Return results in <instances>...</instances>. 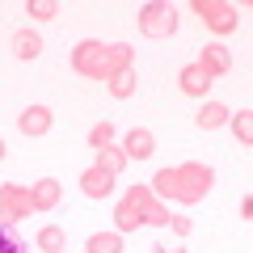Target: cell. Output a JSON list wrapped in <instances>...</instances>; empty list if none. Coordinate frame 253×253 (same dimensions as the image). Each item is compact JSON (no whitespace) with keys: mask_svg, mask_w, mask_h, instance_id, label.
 Segmentation results:
<instances>
[{"mask_svg":"<svg viewBox=\"0 0 253 253\" xmlns=\"http://www.w3.org/2000/svg\"><path fill=\"white\" fill-rule=\"evenodd\" d=\"M13 55H17V59H38V55H42V38H38L34 30H17V34H13Z\"/></svg>","mask_w":253,"mask_h":253,"instance_id":"obj_7","label":"cell"},{"mask_svg":"<svg viewBox=\"0 0 253 253\" xmlns=\"http://www.w3.org/2000/svg\"><path fill=\"white\" fill-rule=\"evenodd\" d=\"M194 9H199L203 17H207V26L219 30V34H224V30H236V13L232 9H215V4H203V0L194 4Z\"/></svg>","mask_w":253,"mask_h":253,"instance_id":"obj_8","label":"cell"},{"mask_svg":"<svg viewBox=\"0 0 253 253\" xmlns=\"http://www.w3.org/2000/svg\"><path fill=\"white\" fill-rule=\"evenodd\" d=\"M199 68H203L207 76H224L228 68H232V55H228V46H219V42L203 46V59H199Z\"/></svg>","mask_w":253,"mask_h":253,"instance_id":"obj_3","label":"cell"},{"mask_svg":"<svg viewBox=\"0 0 253 253\" xmlns=\"http://www.w3.org/2000/svg\"><path fill=\"white\" fill-rule=\"evenodd\" d=\"M110 139H114V126H110V123H101V126L89 131V144L93 148H110Z\"/></svg>","mask_w":253,"mask_h":253,"instance_id":"obj_18","label":"cell"},{"mask_svg":"<svg viewBox=\"0 0 253 253\" xmlns=\"http://www.w3.org/2000/svg\"><path fill=\"white\" fill-rule=\"evenodd\" d=\"M0 207L9 211V215H21V211H30L34 203H30V194H17V190H4V194H0Z\"/></svg>","mask_w":253,"mask_h":253,"instance_id":"obj_12","label":"cell"},{"mask_svg":"<svg viewBox=\"0 0 253 253\" xmlns=\"http://www.w3.org/2000/svg\"><path fill=\"white\" fill-rule=\"evenodd\" d=\"M131 84H135V76H131V72H118V76H114V97H126Z\"/></svg>","mask_w":253,"mask_h":253,"instance_id":"obj_19","label":"cell"},{"mask_svg":"<svg viewBox=\"0 0 253 253\" xmlns=\"http://www.w3.org/2000/svg\"><path fill=\"white\" fill-rule=\"evenodd\" d=\"M123 152H126V161H148V156L156 152V139L148 135V131H131L126 144H123Z\"/></svg>","mask_w":253,"mask_h":253,"instance_id":"obj_6","label":"cell"},{"mask_svg":"<svg viewBox=\"0 0 253 253\" xmlns=\"http://www.w3.org/2000/svg\"><path fill=\"white\" fill-rule=\"evenodd\" d=\"M232 126H236V139H241V144H253V110H241V114L232 118Z\"/></svg>","mask_w":253,"mask_h":253,"instance_id":"obj_16","label":"cell"},{"mask_svg":"<svg viewBox=\"0 0 253 253\" xmlns=\"http://www.w3.org/2000/svg\"><path fill=\"white\" fill-rule=\"evenodd\" d=\"M46 131H51V110L46 106H30L26 114H21V135L38 139V135H46Z\"/></svg>","mask_w":253,"mask_h":253,"instance_id":"obj_4","label":"cell"},{"mask_svg":"<svg viewBox=\"0 0 253 253\" xmlns=\"http://www.w3.org/2000/svg\"><path fill=\"white\" fill-rule=\"evenodd\" d=\"M97 165L106 173H118L126 165V152H123V148H97Z\"/></svg>","mask_w":253,"mask_h":253,"instance_id":"obj_11","label":"cell"},{"mask_svg":"<svg viewBox=\"0 0 253 253\" xmlns=\"http://www.w3.org/2000/svg\"><path fill=\"white\" fill-rule=\"evenodd\" d=\"M224 118H228V110H224V106H203V114H199V126H207V131H211V126H219Z\"/></svg>","mask_w":253,"mask_h":253,"instance_id":"obj_17","label":"cell"},{"mask_svg":"<svg viewBox=\"0 0 253 253\" xmlns=\"http://www.w3.org/2000/svg\"><path fill=\"white\" fill-rule=\"evenodd\" d=\"M4 152H9V148H4V139H0V161H4Z\"/></svg>","mask_w":253,"mask_h":253,"instance_id":"obj_21","label":"cell"},{"mask_svg":"<svg viewBox=\"0 0 253 253\" xmlns=\"http://www.w3.org/2000/svg\"><path fill=\"white\" fill-rule=\"evenodd\" d=\"M89 253H123V241L114 232H97V236H89Z\"/></svg>","mask_w":253,"mask_h":253,"instance_id":"obj_13","label":"cell"},{"mask_svg":"<svg viewBox=\"0 0 253 253\" xmlns=\"http://www.w3.org/2000/svg\"><path fill=\"white\" fill-rule=\"evenodd\" d=\"M63 253H68V249H63Z\"/></svg>","mask_w":253,"mask_h":253,"instance_id":"obj_22","label":"cell"},{"mask_svg":"<svg viewBox=\"0 0 253 253\" xmlns=\"http://www.w3.org/2000/svg\"><path fill=\"white\" fill-rule=\"evenodd\" d=\"M30 203H34V211L55 207V203H59V181H55V177H42V181L34 186V194H30Z\"/></svg>","mask_w":253,"mask_h":253,"instance_id":"obj_10","label":"cell"},{"mask_svg":"<svg viewBox=\"0 0 253 253\" xmlns=\"http://www.w3.org/2000/svg\"><path fill=\"white\" fill-rule=\"evenodd\" d=\"M81 186H84V194H89V199H106L110 190H114V173H106L101 165H93V169L81 177Z\"/></svg>","mask_w":253,"mask_h":253,"instance_id":"obj_5","label":"cell"},{"mask_svg":"<svg viewBox=\"0 0 253 253\" xmlns=\"http://www.w3.org/2000/svg\"><path fill=\"white\" fill-rule=\"evenodd\" d=\"M139 26H144L148 38H165V34H173V26H177V13H173V4H144Z\"/></svg>","mask_w":253,"mask_h":253,"instance_id":"obj_2","label":"cell"},{"mask_svg":"<svg viewBox=\"0 0 253 253\" xmlns=\"http://www.w3.org/2000/svg\"><path fill=\"white\" fill-rule=\"evenodd\" d=\"M38 249H46V253H63V232L59 228H42V232H38Z\"/></svg>","mask_w":253,"mask_h":253,"instance_id":"obj_15","label":"cell"},{"mask_svg":"<svg viewBox=\"0 0 253 253\" xmlns=\"http://www.w3.org/2000/svg\"><path fill=\"white\" fill-rule=\"evenodd\" d=\"M181 89H186L190 97H203V93L211 89V76L203 72L199 63H190V68H181Z\"/></svg>","mask_w":253,"mask_h":253,"instance_id":"obj_9","label":"cell"},{"mask_svg":"<svg viewBox=\"0 0 253 253\" xmlns=\"http://www.w3.org/2000/svg\"><path fill=\"white\" fill-rule=\"evenodd\" d=\"M26 13H30L34 21H51V17H59V4H55V0H30Z\"/></svg>","mask_w":253,"mask_h":253,"instance_id":"obj_14","label":"cell"},{"mask_svg":"<svg viewBox=\"0 0 253 253\" xmlns=\"http://www.w3.org/2000/svg\"><path fill=\"white\" fill-rule=\"evenodd\" d=\"M114 219H118V232H131L135 224H169V215L148 199L144 190H131V194L123 199V207H118Z\"/></svg>","mask_w":253,"mask_h":253,"instance_id":"obj_1","label":"cell"},{"mask_svg":"<svg viewBox=\"0 0 253 253\" xmlns=\"http://www.w3.org/2000/svg\"><path fill=\"white\" fill-rule=\"evenodd\" d=\"M0 253H21V245H17V241H13V236H9V232H0Z\"/></svg>","mask_w":253,"mask_h":253,"instance_id":"obj_20","label":"cell"}]
</instances>
